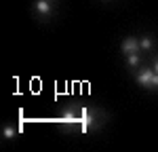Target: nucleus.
<instances>
[{"label":"nucleus","mask_w":158,"mask_h":152,"mask_svg":"<svg viewBox=\"0 0 158 152\" xmlns=\"http://www.w3.org/2000/svg\"><path fill=\"white\" fill-rule=\"evenodd\" d=\"M108 120H110V112H106L103 108H99L95 103H89V101L86 103L85 101H72L61 110L57 125L65 133L86 135V133L101 131Z\"/></svg>","instance_id":"1"},{"label":"nucleus","mask_w":158,"mask_h":152,"mask_svg":"<svg viewBox=\"0 0 158 152\" xmlns=\"http://www.w3.org/2000/svg\"><path fill=\"white\" fill-rule=\"evenodd\" d=\"M133 78H135V82H137L139 87L158 93V74L154 72L152 63H143L137 72H133Z\"/></svg>","instance_id":"2"},{"label":"nucleus","mask_w":158,"mask_h":152,"mask_svg":"<svg viewBox=\"0 0 158 152\" xmlns=\"http://www.w3.org/2000/svg\"><path fill=\"white\" fill-rule=\"evenodd\" d=\"M32 11L38 21H51L55 17V2L53 0H32Z\"/></svg>","instance_id":"3"},{"label":"nucleus","mask_w":158,"mask_h":152,"mask_svg":"<svg viewBox=\"0 0 158 152\" xmlns=\"http://www.w3.org/2000/svg\"><path fill=\"white\" fill-rule=\"evenodd\" d=\"M124 65H127V70L133 74L137 72L141 65H143V53L139 51V53H129V55H124Z\"/></svg>","instance_id":"4"},{"label":"nucleus","mask_w":158,"mask_h":152,"mask_svg":"<svg viewBox=\"0 0 158 152\" xmlns=\"http://www.w3.org/2000/svg\"><path fill=\"white\" fill-rule=\"evenodd\" d=\"M139 47H141V53H143V55H154L158 42H156V38L152 36V34H148V32H146V34L139 36Z\"/></svg>","instance_id":"5"},{"label":"nucleus","mask_w":158,"mask_h":152,"mask_svg":"<svg viewBox=\"0 0 158 152\" xmlns=\"http://www.w3.org/2000/svg\"><path fill=\"white\" fill-rule=\"evenodd\" d=\"M141 47H139V38L137 36H127L120 40V53L122 55H129V53H139Z\"/></svg>","instance_id":"6"},{"label":"nucleus","mask_w":158,"mask_h":152,"mask_svg":"<svg viewBox=\"0 0 158 152\" xmlns=\"http://www.w3.org/2000/svg\"><path fill=\"white\" fill-rule=\"evenodd\" d=\"M19 133H21V127L15 125V123H6V125L2 127V139H4V141H11V139H15Z\"/></svg>","instance_id":"7"},{"label":"nucleus","mask_w":158,"mask_h":152,"mask_svg":"<svg viewBox=\"0 0 158 152\" xmlns=\"http://www.w3.org/2000/svg\"><path fill=\"white\" fill-rule=\"evenodd\" d=\"M150 63H152V68H154V72L158 74V53H154V55H152V61H150Z\"/></svg>","instance_id":"8"},{"label":"nucleus","mask_w":158,"mask_h":152,"mask_svg":"<svg viewBox=\"0 0 158 152\" xmlns=\"http://www.w3.org/2000/svg\"><path fill=\"white\" fill-rule=\"evenodd\" d=\"M53 2H55V0H53Z\"/></svg>","instance_id":"9"}]
</instances>
